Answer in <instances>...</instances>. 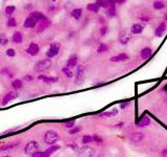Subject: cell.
<instances>
[{"mask_svg":"<svg viewBox=\"0 0 167 157\" xmlns=\"http://www.w3.org/2000/svg\"><path fill=\"white\" fill-rule=\"evenodd\" d=\"M77 61H79V58H77L76 55H71L69 57V59L67 60V63H66V66L69 68H74L77 66Z\"/></svg>","mask_w":167,"mask_h":157,"instance_id":"obj_14","label":"cell"},{"mask_svg":"<svg viewBox=\"0 0 167 157\" xmlns=\"http://www.w3.org/2000/svg\"><path fill=\"white\" fill-rule=\"evenodd\" d=\"M3 1H8V0H3Z\"/></svg>","mask_w":167,"mask_h":157,"instance_id":"obj_52","label":"cell"},{"mask_svg":"<svg viewBox=\"0 0 167 157\" xmlns=\"http://www.w3.org/2000/svg\"><path fill=\"white\" fill-rule=\"evenodd\" d=\"M60 139V135L56 131L54 130H47L44 134V141L48 145H56Z\"/></svg>","mask_w":167,"mask_h":157,"instance_id":"obj_1","label":"cell"},{"mask_svg":"<svg viewBox=\"0 0 167 157\" xmlns=\"http://www.w3.org/2000/svg\"><path fill=\"white\" fill-rule=\"evenodd\" d=\"M0 75L5 76H7V78H10V79H13L14 76H16V73H15V71L11 70L8 66H5V67L0 69Z\"/></svg>","mask_w":167,"mask_h":157,"instance_id":"obj_15","label":"cell"},{"mask_svg":"<svg viewBox=\"0 0 167 157\" xmlns=\"http://www.w3.org/2000/svg\"><path fill=\"white\" fill-rule=\"evenodd\" d=\"M29 17H31V18H34L36 21H42V20H45V19H48L47 17H46L44 14H43L42 12H39V11H33L30 14H29Z\"/></svg>","mask_w":167,"mask_h":157,"instance_id":"obj_13","label":"cell"},{"mask_svg":"<svg viewBox=\"0 0 167 157\" xmlns=\"http://www.w3.org/2000/svg\"><path fill=\"white\" fill-rule=\"evenodd\" d=\"M106 1L109 5H115L117 2V0H106Z\"/></svg>","mask_w":167,"mask_h":157,"instance_id":"obj_45","label":"cell"},{"mask_svg":"<svg viewBox=\"0 0 167 157\" xmlns=\"http://www.w3.org/2000/svg\"><path fill=\"white\" fill-rule=\"evenodd\" d=\"M131 37H132V34H128V33H125V31H123V33H121L120 38H119L120 43H121V44H126L129 41Z\"/></svg>","mask_w":167,"mask_h":157,"instance_id":"obj_23","label":"cell"},{"mask_svg":"<svg viewBox=\"0 0 167 157\" xmlns=\"http://www.w3.org/2000/svg\"><path fill=\"white\" fill-rule=\"evenodd\" d=\"M18 145V142H16V144H8V145H2V147H0V151H7L10 149H13V148H15Z\"/></svg>","mask_w":167,"mask_h":157,"instance_id":"obj_36","label":"cell"},{"mask_svg":"<svg viewBox=\"0 0 167 157\" xmlns=\"http://www.w3.org/2000/svg\"><path fill=\"white\" fill-rule=\"evenodd\" d=\"M59 149H60V147H59V145H50V148H49V149H47V150L45 151V152L47 153L48 155L50 156L51 154H52V153H54V152H56V150H59Z\"/></svg>","mask_w":167,"mask_h":157,"instance_id":"obj_37","label":"cell"},{"mask_svg":"<svg viewBox=\"0 0 167 157\" xmlns=\"http://www.w3.org/2000/svg\"><path fill=\"white\" fill-rule=\"evenodd\" d=\"M164 7H165V3L161 0H157V1L154 2V8H156V10H162Z\"/></svg>","mask_w":167,"mask_h":157,"instance_id":"obj_35","label":"cell"},{"mask_svg":"<svg viewBox=\"0 0 167 157\" xmlns=\"http://www.w3.org/2000/svg\"><path fill=\"white\" fill-rule=\"evenodd\" d=\"M85 79V67L83 65H77L76 67V76H75V84L79 85L84 82Z\"/></svg>","mask_w":167,"mask_h":157,"instance_id":"obj_8","label":"cell"},{"mask_svg":"<svg viewBox=\"0 0 167 157\" xmlns=\"http://www.w3.org/2000/svg\"><path fill=\"white\" fill-rule=\"evenodd\" d=\"M149 124H151V118H149L148 115H144V116H142L140 121L137 122V127L143 128V127H146V126H148Z\"/></svg>","mask_w":167,"mask_h":157,"instance_id":"obj_17","label":"cell"},{"mask_svg":"<svg viewBox=\"0 0 167 157\" xmlns=\"http://www.w3.org/2000/svg\"><path fill=\"white\" fill-rule=\"evenodd\" d=\"M50 25H51V21L49 19H45V20H42V21L38 22V24H37V26H36L37 33H38V34L43 33V31L47 30Z\"/></svg>","mask_w":167,"mask_h":157,"instance_id":"obj_9","label":"cell"},{"mask_svg":"<svg viewBox=\"0 0 167 157\" xmlns=\"http://www.w3.org/2000/svg\"><path fill=\"white\" fill-rule=\"evenodd\" d=\"M108 27L106 26V25H103V26H102V28H100V30H99V33H100V36L102 37H105L106 34H108Z\"/></svg>","mask_w":167,"mask_h":157,"instance_id":"obj_41","label":"cell"},{"mask_svg":"<svg viewBox=\"0 0 167 157\" xmlns=\"http://www.w3.org/2000/svg\"><path fill=\"white\" fill-rule=\"evenodd\" d=\"M38 80L42 81L43 83H45V84H53V83L59 82V78H56V76H49L46 75L38 76Z\"/></svg>","mask_w":167,"mask_h":157,"instance_id":"obj_10","label":"cell"},{"mask_svg":"<svg viewBox=\"0 0 167 157\" xmlns=\"http://www.w3.org/2000/svg\"><path fill=\"white\" fill-rule=\"evenodd\" d=\"M2 157H13V156H10V155H5V156H2Z\"/></svg>","mask_w":167,"mask_h":157,"instance_id":"obj_49","label":"cell"},{"mask_svg":"<svg viewBox=\"0 0 167 157\" xmlns=\"http://www.w3.org/2000/svg\"><path fill=\"white\" fill-rule=\"evenodd\" d=\"M165 20H166V21H167V14H166V15H165Z\"/></svg>","mask_w":167,"mask_h":157,"instance_id":"obj_50","label":"cell"},{"mask_svg":"<svg viewBox=\"0 0 167 157\" xmlns=\"http://www.w3.org/2000/svg\"><path fill=\"white\" fill-rule=\"evenodd\" d=\"M80 130H82L80 127H73L72 129H70V131H69V134H75L77 132H79Z\"/></svg>","mask_w":167,"mask_h":157,"instance_id":"obj_43","label":"cell"},{"mask_svg":"<svg viewBox=\"0 0 167 157\" xmlns=\"http://www.w3.org/2000/svg\"><path fill=\"white\" fill-rule=\"evenodd\" d=\"M86 8H87L88 11H90V12H92V13H98L100 7L94 2V3H89Z\"/></svg>","mask_w":167,"mask_h":157,"instance_id":"obj_27","label":"cell"},{"mask_svg":"<svg viewBox=\"0 0 167 157\" xmlns=\"http://www.w3.org/2000/svg\"><path fill=\"white\" fill-rule=\"evenodd\" d=\"M60 49H61V44H60L59 42H52V43L50 44L49 48L46 51V57H47L48 59L54 58V57L59 55Z\"/></svg>","mask_w":167,"mask_h":157,"instance_id":"obj_3","label":"cell"},{"mask_svg":"<svg viewBox=\"0 0 167 157\" xmlns=\"http://www.w3.org/2000/svg\"><path fill=\"white\" fill-rule=\"evenodd\" d=\"M5 55H7L8 58H15L17 56V53L14 48H7V49L5 50Z\"/></svg>","mask_w":167,"mask_h":157,"instance_id":"obj_33","label":"cell"},{"mask_svg":"<svg viewBox=\"0 0 167 157\" xmlns=\"http://www.w3.org/2000/svg\"><path fill=\"white\" fill-rule=\"evenodd\" d=\"M151 55H152V50H151V48H149V47H144L140 53L141 58H142L143 60L149 59L151 57Z\"/></svg>","mask_w":167,"mask_h":157,"instance_id":"obj_18","label":"cell"},{"mask_svg":"<svg viewBox=\"0 0 167 157\" xmlns=\"http://www.w3.org/2000/svg\"><path fill=\"white\" fill-rule=\"evenodd\" d=\"M40 149V145L39 142L37 141H28L26 145H25V149H24V152L26 155H33L36 152H38Z\"/></svg>","mask_w":167,"mask_h":157,"instance_id":"obj_5","label":"cell"},{"mask_svg":"<svg viewBox=\"0 0 167 157\" xmlns=\"http://www.w3.org/2000/svg\"><path fill=\"white\" fill-rule=\"evenodd\" d=\"M31 157H49V155H48L47 153L45 152H42V151H38V152H36L34 154H33L31 155Z\"/></svg>","mask_w":167,"mask_h":157,"instance_id":"obj_39","label":"cell"},{"mask_svg":"<svg viewBox=\"0 0 167 157\" xmlns=\"http://www.w3.org/2000/svg\"><path fill=\"white\" fill-rule=\"evenodd\" d=\"M15 11H16V7L15 5H7L4 8V13H5V15H7V16H11L14 13H15Z\"/></svg>","mask_w":167,"mask_h":157,"instance_id":"obj_28","label":"cell"},{"mask_svg":"<svg viewBox=\"0 0 167 157\" xmlns=\"http://www.w3.org/2000/svg\"><path fill=\"white\" fill-rule=\"evenodd\" d=\"M37 24H38V21H36V20L31 18V17H27V18L24 20V22H23V26L25 28H28V30L34 28L37 26Z\"/></svg>","mask_w":167,"mask_h":157,"instance_id":"obj_11","label":"cell"},{"mask_svg":"<svg viewBox=\"0 0 167 157\" xmlns=\"http://www.w3.org/2000/svg\"><path fill=\"white\" fill-rule=\"evenodd\" d=\"M11 42L15 44L23 43V35H22L21 31H19V30L14 31L13 36H11Z\"/></svg>","mask_w":167,"mask_h":157,"instance_id":"obj_12","label":"cell"},{"mask_svg":"<svg viewBox=\"0 0 167 157\" xmlns=\"http://www.w3.org/2000/svg\"><path fill=\"white\" fill-rule=\"evenodd\" d=\"M52 65V62H51V59H43L40 60L39 62H37L34 66V70L36 72H44V71L48 70Z\"/></svg>","mask_w":167,"mask_h":157,"instance_id":"obj_2","label":"cell"},{"mask_svg":"<svg viewBox=\"0 0 167 157\" xmlns=\"http://www.w3.org/2000/svg\"><path fill=\"white\" fill-rule=\"evenodd\" d=\"M82 15H83V8H80V7L74 8V10H72V12H71V16H72V18L75 20H79Z\"/></svg>","mask_w":167,"mask_h":157,"instance_id":"obj_24","label":"cell"},{"mask_svg":"<svg viewBox=\"0 0 167 157\" xmlns=\"http://www.w3.org/2000/svg\"><path fill=\"white\" fill-rule=\"evenodd\" d=\"M109 50V46L105 43H100L98 48H97V53H106V51Z\"/></svg>","mask_w":167,"mask_h":157,"instance_id":"obj_32","label":"cell"},{"mask_svg":"<svg viewBox=\"0 0 167 157\" xmlns=\"http://www.w3.org/2000/svg\"><path fill=\"white\" fill-rule=\"evenodd\" d=\"M20 96V93L18 90H11L10 92H7L5 95L2 98V106H7V105L10 104L11 102L15 101Z\"/></svg>","mask_w":167,"mask_h":157,"instance_id":"obj_4","label":"cell"},{"mask_svg":"<svg viewBox=\"0 0 167 157\" xmlns=\"http://www.w3.org/2000/svg\"><path fill=\"white\" fill-rule=\"evenodd\" d=\"M140 20H142V21H144V22H147L151 20V18H149L148 16H142V17H140Z\"/></svg>","mask_w":167,"mask_h":157,"instance_id":"obj_46","label":"cell"},{"mask_svg":"<svg viewBox=\"0 0 167 157\" xmlns=\"http://www.w3.org/2000/svg\"><path fill=\"white\" fill-rule=\"evenodd\" d=\"M62 72L64 73V75L67 76V78H69V79H71V78H73V76H74V73H73L72 69H71V68H69V67H67V66H65V67L62 68Z\"/></svg>","mask_w":167,"mask_h":157,"instance_id":"obj_26","label":"cell"},{"mask_svg":"<svg viewBox=\"0 0 167 157\" xmlns=\"http://www.w3.org/2000/svg\"><path fill=\"white\" fill-rule=\"evenodd\" d=\"M93 141L98 142V144H102V138L100 137L99 135H97V134H94V135H93Z\"/></svg>","mask_w":167,"mask_h":157,"instance_id":"obj_42","label":"cell"},{"mask_svg":"<svg viewBox=\"0 0 167 157\" xmlns=\"http://www.w3.org/2000/svg\"><path fill=\"white\" fill-rule=\"evenodd\" d=\"M144 138V135H143V133H133L131 135V141L135 142V144H137V142H140L142 139Z\"/></svg>","mask_w":167,"mask_h":157,"instance_id":"obj_22","label":"cell"},{"mask_svg":"<svg viewBox=\"0 0 167 157\" xmlns=\"http://www.w3.org/2000/svg\"><path fill=\"white\" fill-rule=\"evenodd\" d=\"M64 127L68 128V129H72L73 127H75V121H69L64 122Z\"/></svg>","mask_w":167,"mask_h":157,"instance_id":"obj_40","label":"cell"},{"mask_svg":"<svg viewBox=\"0 0 167 157\" xmlns=\"http://www.w3.org/2000/svg\"><path fill=\"white\" fill-rule=\"evenodd\" d=\"M11 88L14 90H20L23 88V80L21 79H15L13 82H11Z\"/></svg>","mask_w":167,"mask_h":157,"instance_id":"obj_20","label":"cell"},{"mask_svg":"<svg viewBox=\"0 0 167 157\" xmlns=\"http://www.w3.org/2000/svg\"><path fill=\"white\" fill-rule=\"evenodd\" d=\"M25 53L30 57H37L40 53V45L36 42H30L27 48L25 49Z\"/></svg>","mask_w":167,"mask_h":157,"instance_id":"obj_7","label":"cell"},{"mask_svg":"<svg viewBox=\"0 0 167 157\" xmlns=\"http://www.w3.org/2000/svg\"><path fill=\"white\" fill-rule=\"evenodd\" d=\"M34 80V76L31 75H25L23 76V81H26V82H31Z\"/></svg>","mask_w":167,"mask_h":157,"instance_id":"obj_44","label":"cell"},{"mask_svg":"<svg viewBox=\"0 0 167 157\" xmlns=\"http://www.w3.org/2000/svg\"><path fill=\"white\" fill-rule=\"evenodd\" d=\"M129 60V56L126 53H119L117 56H114L112 57L110 59L111 62H124V61H128Z\"/></svg>","mask_w":167,"mask_h":157,"instance_id":"obj_16","label":"cell"},{"mask_svg":"<svg viewBox=\"0 0 167 157\" xmlns=\"http://www.w3.org/2000/svg\"><path fill=\"white\" fill-rule=\"evenodd\" d=\"M10 43V39L7 36L5 33H0V45L1 46H7V45Z\"/></svg>","mask_w":167,"mask_h":157,"instance_id":"obj_25","label":"cell"},{"mask_svg":"<svg viewBox=\"0 0 167 157\" xmlns=\"http://www.w3.org/2000/svg\"><path fill=\"white\" fill-rule=\"evenodd\" d=\"M51 1H52V2H56V0H51Z\"/></svg>","mask_w":167,"mask_h":157,"instance_id":"obj_51","label":"cell"},{"mask_svg":"<svg viewBox=\"0 0 167 157\" xmlns=\"http://www.w3.org/2000/svg\"><path fill=\"white\" fill-rule=\"evenodd\" d=\"M117 114V110H112L110 112H103V113H100L99 116L100 118H111L113 115H116Z\"/></svg>","mask_w":167,"mask_h":157,"instance_id":"obj_34","label":"cell"},{"mask_svg":"<svg viewBox=\"0 0 167 157\" xmlns=\"http://www.w3.org/2000/svg\"><path fill=\"white\" fill-rule=\"evenodd\" d=\"M126 1V0H117V2H119V3H124V2Z\"/></svg>","mask_w":167,"mask_h":157,"instance_id":"obj_48","label":"cell"},{"mask_svg":"<svg viewBox=\"0 0 167 157\" xmlns=\"http://www.w3.org/2000/svg\"><path fill=\"white\" fill-rule=\"evenodd\" d=\"M106 14L109 17H115L116 16V7L115 5H109L108 10H106Z\"/></svg>","mask_w":167,"mask_h":157,"instance_id":"obj_29","label":"cell"},{"mask_svg":"<svg viewBox=\"0 0 167 157\" xmlns=\"http://www.w3.org/2000/svg\"><path fill=\"white\" fill-rule=\"evenodd\" d=\"M82 142L84 145H88V144H91V142H93V136L91 135H84L83 138H82Z\"/></svg>","mask_w":167,"mask_h":157,"instance_id":"obj_31","label":"cell"},{"mask_svg":"<svg viewBox=\"0 0 167 157\" xmlns=\"http://www.w3.org/2000/svg\"><path fill=\"white\" fill-rule=\"evenodd\" d=\"M143 30H144L143 25L135 23V24H133V26L131 28V33L133 34V35H140V34L143 31Z\"/></svg>","mask_w":167,"mask_h":157,"instance_id":"obj_19","label":"cell"},{"mask_svg":"<svg viewBox=\"0 0 167 157\" xmlns=\"http://www.w3.org/2000/svg\"><path fill=\"white\" fill-rule=\"evenodd\" d=\"M165 30H166L165 23H164V22H162V23H161L159 26L156 28V30H155V36L161 38V37L164 35V33H165Z\"/></svg>","mask_w":167,"mask_h":157,"instance_id":"obj_21","label":"cell"},{"mask_svg":"<svg viewBox=\"0 0 167 157\" xmlns=\"http://www.w3.org/2000/svg\"><path fill=\"white\" fill-rule=\"evenodd\" d=\"M97 5H98L99 7H102V8H108L109 7V4L106 3V0H96V2H95Z\"/></svg>","mask_w":167,"mask_h":157,"instance_id":"obj_38","label":"cell"},{"mask_svg":"<svg viewBox=\"0 0 167 157\" xmlns=\"http://www.w3.org/2000/svg\"><path fill=\"white\" fill-rule=\"evenodd\" d=\"M94 150L89 145H84L80 149L77 150V157H93Z\"/></svg>","mask_w":167,"mask_h":157,"instance_id":"obj_6","label":"cell"},{"mask_svg":"<svg viewBox=\"0 0 167 157\" xmlns=\"http://www.w3.org/2000/svg\"><path fill=\"white\" fill-rule=\"evenodd\" d=\"M7 27H17L18 23H17L16 18H14V17H11V16L8 17L7 22Z\"/></svg>","mask_w":167,"mask_h":157,"instance_id":"obj_30","label":"cell"},{"mask_svg":"<svg viewBox=\"0 0 167 157\" xmlns=\"http://www.w3.org/2000/svg\"><path fill=\"white\" fill-rule=\"evenodd\" d=\"M129 105V102H125V103H121V105H120V108H121V109H125L126 107H128Z\"/></svg>","mask_w":167,"mask_h":157,"instance_id":"obj_47","label":"cell"}]
</instances>
